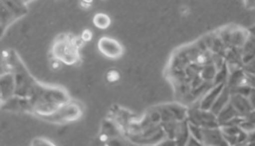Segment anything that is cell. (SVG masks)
I'll list each match as a JSON object with an SVG mask.
<instances>
[{"label": "cell", "instance_id": "6da1fadb", "mask_svg": "<svg viewBox=\"0 0 255 146\" xmlns=\"http://www.w3.org/2000/svg\"><path fill=\"white\" fill-rule=\"evenodd\" d=\"M27 101L30 104V114L44 119L69 103L70 98L63 88L45 85L39 82Z\"/></svg>", "mask_w": 255, "mask_h": 146}, {"label": "cell", "instance_id": "7a4b0ae2", "mask_svg": "<svg viewBox=\"0 0 255 146\" xmlns=\"http://www.w3.org/2000/svg\"><path fill=\"white\" fill-rule=\"evenodd\" d=\"M83 44L80 37L61 34L55 39L51 47L52 59L67 65H76L80 61V49Z\"/></svg>", "mask_w": 255, "mask_h": 146}, {"label": "cell", "instance_id": "3957f363", "mask_svg": "<svg viewBox=\"0 0 255 146\" xmlns=\"http://www.w3.org/2000/svg\"><path fill=\"white\" fill-rule=\"evenodd\" d=\"M82 114L83 108L81 104L80 103H75L70 100L69 103H66L61 108H59L56 113L43 120L53 124L64 125L80 119Z\"/></svg>", "mask_w": 255, "mask_h": 146}, {"label": "cell", "instance_id": "277c9868", "mask_svg": "<svg viewBox=\"0 0 255 146\" xmlns=\"http://www.w3.org/2000/svg\"><path fill=\"white\" fill-rule=\"evenodd\" d=\"M1 27L2 35L5 28L10 26L16 19L27 14V7L24 2L1 1Z\"/></svg>", "mask_w": 255, "mask_h": 146}, {"label": "cell", "instance_id": "5b68a950", "mask_svg": "<svg viewBox=\"0 0 255 146\" xmlns=\"http://www.w3.org/2000/svg\"><path fill=\"white\" fill-rule=\"evenodd\" d=\"M98 48L102 55L111 60H118L123 57L124 49L122 44L114 38L102 37L98 42Z\"/></svg>", "mask_w": 255, "mask_h": 146}, {"label": "cell", "instance_id": "8992f818", "mask_svg": "<svg viewBox=\"0 0 255 146\" xmlns=\"http://www.w3.org/2000/svg\"><path fill=\"white\" fill-rule=\"evenodd\" d=\"M16 80L12 71H2L1 74V103H4L15 96Z\"/></svg>", "mask_w": 255, "mask_h": 146}, {"label": "cell", "instance_id": "52a82bcc", "mask_svg": "<svg viewBox=\"0 0 255 146\" xmlns=\"http://www.w3.org/2000/svg\"><path fill=\"white\" fill-rule=\"evenodd\" d=\"M111 17L104 13H98L93 17V24L100 29H106L111 25Z\"/></svg>", "mask_w": 255, "mask_h": 146}, {"label": "cell", "instance_id": "ba28073f", "mask_svg": "<svg viewBox=\"0 0 255 146\" xmlns=\"http://www.w3.org/2000/svg\"><path fill=\"white\" fill-rule=\"evenodd\" d=\"M31 146H56L46 138H36L32 142Z\"/></svg>", "mask_w": 255, "mask_h": 146}, {"label": "cell", "instance_id": "9c48e42d", "mask_svg": "<svg viewBox=\"0 0 255 146\" xmlns=\"http://www.w3.org/2000/svg\"><path fill=\"white\" fill-rule=\"evenodd\" d=\"M80 38L82 39V41L85 43V42H89V41H91V38H92V32H91L90 29H85L82 34H81V36H80Z\"/></svg>", "mask_w": 255, "mask_h": 146}, {"label": "cell", "instance_id": "30bf717a", "mask_svg": "<svg viewBox=\"0 0 255 146\" xmlns=\"http://www.w3.org/2000/svg\"><path fill=\"white\" fill-rule=\"evenodd\" d=\"M108 75L109 77V81H116L119 79V72L117 71H110L108 72Z\"/></svg>", "mask_w": 255, "mask_h": 146}]
</instances>
